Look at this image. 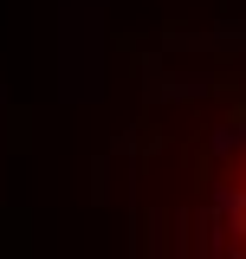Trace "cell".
Returning <instances> with one entry per match:
<instances>
[{"mask_svg":"<svg viewBox=\"0 0 246 259\" xmlns=\"http://www.w3.org/2000/svg\"><path fill=\"white\" fill-rule=\"evenodd\" d=\"M104 175L123 259H246V39H162Z\"/></svg>","mask_w":246,"mask_h":259,"instance_id":"cell-1","label":"cell"}]
</instances>
